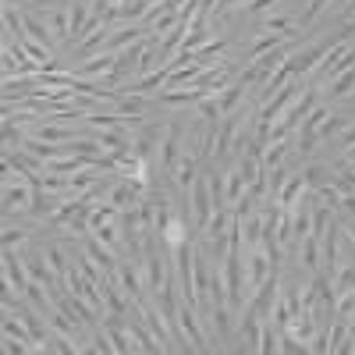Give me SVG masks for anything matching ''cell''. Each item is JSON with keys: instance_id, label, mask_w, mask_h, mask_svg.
<instances>
[{"instance_id": "1", "label": "cell", "mask_w": 355, "mask_h": 355, "mask_svg": "<svg viewBox=\"0 0 355 355\" xmlns=\"http://www.w3.org/2000/svg\"><path fill=\"white\" fill-rule=\"evenodd\" d=\"M192 224H196V231L202 234V227L210 224V217H214V199H210V174H202V178H196V189H192Z\"/></svg>"}, {"instance_id": "2", "label": "cell", "mask_w": 355, "mask_h": 355, "mask_svg": "<svg viewBox=\"0 0 355 355\" xmlns=\"http://www.w3.org/2000/svg\"><path fill=\"white\" fill-rule=\"evenodd\" d=\"M327 107H313L309 114H306V121L299 125V157H309L313 150H316V139H320V125L327 121Z\"/></svg>"}, {"instance_id": "3", "label": "cell", "mask_w": 355, "mask_h": 355, "mask_svg": "<svg viewBox=\"0 0 355 355\" xmlns=\"http://www.w3.org/2000/svg\"><path fill=\"white\" fill-rule=\"evenodd\" d=\"M114 277H117V284H121V291L132 299V306L146 299V295H142V284H146V281L139 277V266H135V263L121 259V263H117V270H114Z\"/></svg>"}, {"instance_id": "4", "label": "cell", "mask_w": 355, "mask_h": 355, "mask_svg": "<svg viewBox=\"0 0 355 355\" xmlns=\"http://www.w3.org/2000/svg\"><path fill=\"white\" fill-rule=\"evenodd\" d=\"M114 61H117V53H107V50H100L96 57H89V61H82L78 68H71V75L75 78H103L107 82V75L114 71Z\"/></svg>"}, {"instance_id": "5", "label": "cell", "mask_w": 355, "mask_h": 355, "mask_svg": "<svg viewBox=\"0 0 355 355\" xmlns=\"http://www.w3.org/2000/svg\"><path fill=\"white\" fill-rule=\"evenodd\" d=\"M323 57H327V43H316V46H309V50H302V53H295V57H291L295 78H302V75H309L313 68H320Z\"/></svg>"}, {"instance_id": "6", "label": "cell", "mask_w": 355, "mask_h": 355, "mask_svg": "<svg viewBox=\"0 0 355 355\" xmlns=\"http://www.w3.org/2000/svg\"><path fill=\"white\" fill-rule=\"evenodd\" d=\"M21 21H25V36H28V40H36V43H43L46 50H50V46L57 43V40H53V33H50V25H46L43 18H33V15H25Z\"/></svg>"}, {"instance_id": "7", "label": "cell", "mask_w": 355, "mask_h": 355, "mask_svg": "<svg viewBox=\"0 0 355 355\" xmlns=\"http://www.w3.org/2000/svg\"><path fill=\"white\" fill-rule=\"evenodd\" d=\"M196 160H199V157H196L192 150H185V153H182V160H178L174 182L182 185V189H189V185H192V178H196Z\"/></svg>"}, {"instance_id": "8", "label": "cell", "mask_w": 355, "mask_h": 355, "mask_svg": "<svg viewBox=\"0 0 355 355\" xmlns=\"http://www.w3.org/2000/svg\"><path fill=\"white\" fill-rule=\"evenodd\" d=\"M46 263H50V270L57 274V281L64 284V277H68V270H71V263L64 259V249H61V245H46Z\"/></svg>"}, {"instance_id": "9", "label": "cell", "mask_w": 355, "mask_h": 355, "mask_svg": "<svg viewBox=\"0 0 355 355\" xmlns=\"http://www.w3.org/2000/svg\"><path fill=\"white\" fill-rule=\"evenodd\" d=\"M245 89H249V85H242L239 78H234V82H231V89H227V93H220V96H217L220 110H224V114H231L234 107H239V100L245 96Z\"/></svg>"}, {"instance_id": "10", "label": "cell", "mask_w": 355, "mask_h": 355, "mask_svg": "<svg viewBox=\"0 0 355 355\" xmlns=\"http://www.w3.org/2000/svg\"><path fill=\"white\" fill-rule=\"evenodd\" d=\"M352 85H355V68H348V71H341V75L334 78V85L327 89V96H331V100H341V96L352 93Z\"/></svg>"}, {"instance_id": "11", "label": "cell", "mask_w": 355, "mask_h": 355, "mask_svg": "<svg viewBox=\"0 0 355 355\" xmlns=\"http://www.w3.org/2000/svg\"><path fill=\"white\" fill-rule=\"evenodd\" d=\"M220 114H224V110H220L217 96H214V100H210V96H202V100H199V117H202L206 125H217V121H220Z\"/></svg>"}, {"instance_id": "12", "label": "cell", "mask_w": 355, "mask_h": 355, "mask_svg": "<svg viewBox=\"0 0 355 355\" xmlns=\"http://www.w3.org/2000/svg\"><path fill=\"white\" fill-rule=\"evenodd\" d=\"M331 284H334V295H345V291H352V288H355V263L348 266V270H338V274L331 277Z\"/></svg>"}, {"instance_id": "13", "label": "cell", "mask_w": 355, "mask_h": 355, "mask_svg": "<svg viewBox=\"0 0 355 355\" xmlns=\"http://www.w3.org/2000/svg\"><path fill=\"white\" fill-rule=\"evenodd\" d=\"M288 28H291V18H288V15H274V18H266V21H263V33L288 36Z\"/></svg>"}, {"instance_id": "14", "label": "cell", "mask_w": 355, "mask_h": 355, "mask_svg": "<svg viewBox=\"0 0 355 355\" xmlns=\"http://www.w3.org/2000/svg\"><path fill=\"white\" fill-rule=\"evenodd\" d=\"M338 313H341L345 320H355V288L345 291V295H338Z\"/></svg>"}, {"instance_id": "15", "label": "cell", "mask_w": 355, "mask_h": 355, "mask_svg": "<svg viewBox=\"0 0 355 355\" xmlns=\"http://www.w3.org/2000/svg\"><path fill=\"white\" fill-rule=\"evenodd\" d=\"M25 239H28V231H21V227H8V231H4V249H18Z\"/></svg>"}, {"instance_id": "16", "label": "cell", "mask_w": 355, "mask_h": 355, "mask_svg": "<svg viewBox=\"0 0 355 355\" xmlns=\"http://www.w3.org/2000/svg\"><path fill=\"white\" fill-rule=\"evenodd\" d=\"M334 0H309V8H306V15H302V25H313V18L323 11V8H331Z\"/></svg>"}, {"instance_id": "17", "label": "cell", "mask_w": 355, "mask_h": 355, "mask_svg": "<svg viewBox=\"0 0 355 355\" xmlns=\"http://www.w3.org/2000/svg\"><path fill=\"white\" fill-rule=\"evenodd\" d=\"M277 0H252V4H245V15H259V11H266V8H274Z\"/></svg>"}, {"instance_id": "18", "label": "cell", "mask_w": 355, "mask_h": 355, "mask_svg": "<svg viewBox=\"0 0 355 355\" xmlns=\"http://www.w3.org/2000/svg\"><path fill=\"white\" fill-rule=\"evenodd\" d=\"M338 142H341V146H345V150H348V146L355 142V128H345V135H341Z\"/></svg>"}, {"instance_id": "19", "label": "cell", "mask_w": 355, "mask_h": 355, "mask_svg": "<svg viewBox=\"0 0 355 355\" xmlns=\"http://www.w3.org/2000/svg\"><path fill=\"white\" fill-rule=\"evenodd\" d=\"M352 15H355V8H352Z\"/></svg>"}]
</instances>
